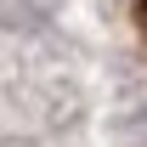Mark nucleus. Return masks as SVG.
<instances>
[{
  "label": "nucleus",
  "mask_w": 147,
  "mask_h": 147,
  "mask_svg": "<svg viewBox=\"0 0 147 147\" xmlns=\"http://www.w3.org/2000/svg\"><path fill=\"white\" fill-rule=\"evenodd\" d=\"M136 23H142V40H147V0H136Z\"/></svg>",
  "instance_id": "obj_1"
}]
</instances>
